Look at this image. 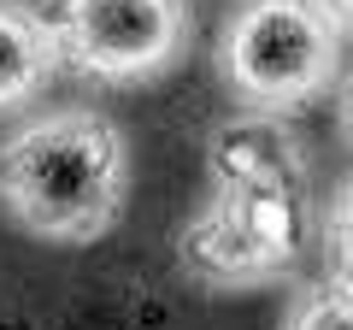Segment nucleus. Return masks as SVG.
I'll list each match as a JSON object with an SVG mask.
<instances>
[{
  "label": "nucleus",
  "instance_id": "f257e3e1",
  "mask_svg": "<svg viewBox=\"0 0 353 330\" xmlns=\"http://www.w3.org/2000/svg\"><path fill=\"white\" fill-rule=\"evenodd\" d=\"M0 206L36 242H101L130 206V148L106 113L59 106L0 142Z\"/></svg>",
  "mask_w": 353,
  "mask_h": 330
},
{
  "label": "nucleus",
  "instance_id": "1a4fd4ad",
  "mask_svg": "<svg viewBox=\"0 0 353 330\" xmlns=\"http://www.w3.org/2000/svg\"><path fill=\"white\" fill-rule=\"evenodd\" d=\"M336 12H341V18H347V24H353V0H336Z\"/></svg>",
  "mask_w": 353,
  "mask_h": 330
},
{
  "label": "nucleus",
  "instance_id": "6e6552de",
  "mask_svg": "<svg viewBox=\"0 0 353 330\" xmlns=\"http://www.w3.org/2000/svg\"><path fill=\"white\" fill-rule=\"evenodd\" d=\"M330 254H336V271L353 283V177L341 183L336 206H330Z\"/></svg>",
  "mask_w": 353,
  "mask_h": 330
},
{
  "label": "nucleus",
  "instance_id": "423d86ee",
  "mask_svg": "<svg viewBox=\"0 0 353 330\" xmlns=\"http://www.w3.org/2000/svg\"><path fill=\"white\" fill-rule=\"evenodd\" d=\"M53 71H59V41H53L48 12L0 0V113H12L36 89H48Z\"/></svg>",
  "mask_w": 353,
  "mask_h": 330
},
{
  "label": "nucleus",
  "instance_id": "7ed1b4c3",
  "mask_svg": "<svg viewBox=\"0 0 353 330\" xmlns=\"http://www.w3.org/2000/svg\"><path fill=\"white\" fill-rule=\"evenodd\" d=\"M59 59L94 83L165 77L194 36L189 0H48Z\"/></svg>",
  "mask_w": 353,
  "mask_h": 330
},
{
  "label": "nucleus",
  "instance_id": "f03ea898",
  "mask_svg": "<svg viewBox=\"0 0 353 330\" xmlns=\"http://www.w3.org/2000/svg\"><path fill=\"white\" fill-rule=\"evenodd\" d=\"M341 24L330 0H241L218 30V77L259 113H294L330 89Z\"/></svg>",
  "mask_w": 353,
  "mask_h": 330
},
{
  "label": "nucleus",
  "instance_id": "20e7f679",
  "mask_svg": "<svg viewBox=\"0 0 353 330\" xmlns=\"http://www.w3.org/2000/svg\"><path fill=\"white\" fill-rule=\"evenodd\" d=\"M294 189L277 183H218L183 236V254L212 283H265L294 260Z\"/></svg>",
  "mask_w": 353,
  "mask_h": 330
},
{
  "label": "nucleus",
  "instance_id": "0eeeda50",
  "mask_svg": "<svg viewBox=\"0 0 353 330\" xmlns=\"http://www.w3.org/2000/svg\"><path fill=\"white\" fill-rule=\"evenodd\" d=\"M289 330H353V283H318L294 301Z\"/></svg>",
  "mask_w": 353,
  "mask_h": 330
},
{
  "label": "nucleus",
  "instance_id": "39448f33",
  "mask_svg": "<svg viewBox=\"0 0 353 330\" xmlns=\"http://www.w3.org/2000/svg\"><path fill=\"white\" fill-rule=\"evenodd\" d=\"M294 171H301V153L283 136V124L271 113L253 106L236 124H218L212 136V177L218 183H277L294 189Z\"/></svg>",
  "mask_w": 353,
  "mask_h": 330
},
{
  "label": "nucleus",
  "instance_id": "9d476101",
  "mask_svg": "<svg viewBox=\"0 0 353 330\" xmlns=\"http://www.w3.org/2000/svg\"><path fill=\"white\" fill-rule=\"evenodd\" d=\"M347 130H353V95H347Z\"/></svg>",
  "mask_w": 353,
  "mask_h": 330
}]
</instances>
